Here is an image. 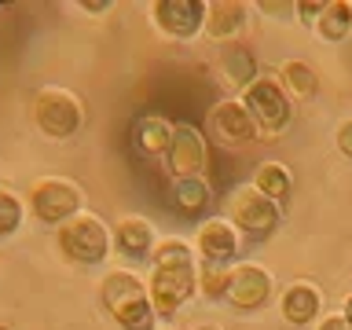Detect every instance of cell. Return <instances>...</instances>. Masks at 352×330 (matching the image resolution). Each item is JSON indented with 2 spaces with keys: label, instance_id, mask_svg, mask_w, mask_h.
Segmentation results:
<instances>
[{
  "label": "cell",
  "instance_id": "obj_1",
  "mask_svg": "<svg viewBox=\"0 0 352 330\" xmlns=\"http://www.w3.org/2000/svg\"><path fill=\"white\" fill-rule=\"evenodd\" d=\"M99 297H103V308L114 316L121 330H158V312L151 305L147 283L136 272L125 268L107 272L103 283H99Z\"/></svg>",
  "mask_w": 352,
  "mask_h": 330
},
{
  "label": "cell",
  "instance_id": "obj_2",
  "mask_svg": "<svg viewBox=\"0 0 352 330\" xmlns=\"http://www.w3.org/2000/svg\"><path fill=\"white\" fill-rule=\"evenodd\" d=\"M59 253L70 264H103L107 253L114 250V231H110L96 213H77L59 228Z\"/></svg>",
  "mask_w": 352,
  "mask_h": 330
},
{
  "label": "cell",
  "instance_id": "obj_3",
  "mask_svg": "<svg viewBox=\"0 0 352 330\" xmlns=\"http://www.w3.org/2000/svg\"><path fill=\"white\" fill-rule=\"evenodd\" d=\"M33 125L48 140H70L85 125V107L70 88H41L33 96Z\"/></svg>",
  "mask_w": 352,
  "mask_h": 330
},
{
  "label": "cell",
  "instance_id": "obj_4",
  "mask_svg": "<svg viewBox=\"0 0 352 330\" xmlns=\"http://www.w3.org/2000/svg\"><path fill=\"white\" fill-rule=\"evenodd\" d=\"M147 294L158 319H173L198 294V268L195 264H154Z\"/></svg>",
  "mask_w": 352,
  "mask_h": 330
},
{
  "label": "cell",
  "instance_id": "obj_5",
  "mask_svg": "<svg viewBox=\"0 0 352 330\" xmlns=\"http://www.w3.org/2000/svg\"><path fill=\"white\" fill-rule=\"evenodd\" d=\"M242 107L250 110L253 121H257L261 136H275V132H283L286 125H290V118H294L290 96H286L283 85L275 81V77H268V74H261L257 81L242 92Z\"/></svg>",
  "mask_w": 352,
  "mask_h": 330
},
{
  "label": "cell",
  "instance_id": "obj_6",
  "mask_svg": "<svg viewBox=\"0 0 352 330\" xmlns=\"http://www.w3.org/2000/svg\"><path fill=\"white\" fill-rule=\"evenodd\" d=\"M279 217H283L279 206H275L272 198H264L253 184H242V187H235V191L228 195V220H231L239 231L253 235V239L275 235Z\"/></svg>",
  "mask_w": 352,
  "mask_h": 330
},
{
  "label": "cell",
  "instance_id": "obj_7",
  "mask_svg": "<svg viewBox=\"0 0 352 330\" xmlns=\"http://www.w3.org/2000/svg\"><path fill=\"white\" fill-rule=\"evenodd\" d=\"M30 209L44 224L63 228L66 220H74L81 213V187L74 180H66V176H44V180L30 187Z\"/></svg>",
  "mask_w": 352,
  "mask_h": 330
},
{
  "label": "cell",
  "instance_id": "obj_8",
  "mask_svg": "<svg viewBox=\"0 0 352 330\" xmlns=\"http://www.w3.org/2000/svg\"><path fill=\"white\" fill-rule=\"evenodd\" d=\"M151 19L165 37L195 41L198 33H206V0H154Z\"/></svg>",
  "mask_w": 352,
  "mask_h": 330
},
{
  "label": "cell",
  "instance_id": "obj_9",
  "mask_svg": "<svg viewBox=\"0 0 352 330\" xmlns=\"http://www.w3.org/2000/svg\"><path fill=\"white\" fill-rule=\"evenodd\" d=\"M275 297V279L261 264H235L228 279V305H235L239 312H257Z\"/></svg>",
  "mask_w": 352,
  "mask_h": 330
},
{
  "label": "cell",
  "instance_id": "obj_10",
  "mask_svg": "<svg viewBox=\"0 0 352 330\" xmlns=\"http://www.w3.org/2000/svg\"><path fill=\"white\" fill-rule=\"evenodd\" d=\"M206 162H209L206 136L195 125H187V121H176V125H173L169 154H165V165H169L173 180H184V176H202L206 173Z\"/></svg>",
  "mask_w": 352,
  "mask_h": 330
},
{
  "label": "cell",
  "instance_id": "obj_11",
  "mask_svg": "<svg viewBox=\"0 0 352 330\" xmlns=\"http://www.w3.org/2000/svg\"><path fill=\"white\" fill-rule=\"evenodd\" d=\"M195 250H198V257L209 261V264H228V268H235V257L242 250V235H239V228L231 224V220L213 217V220H206V224L198 228Z\"/></svg>",
  "mask_w": 352,
  "mask_h": 330
},
{
  "label": "cell",
  "instance_id": "obj_12",
  "mask_svg": "<svg viewBox=\"0 0 352 330\" xmlns=\"http://www.w3.org/2000/svg\"><path fill=\"white\" fill-rule=\"evenodd\" d=\"M213 132L228 147H250L253 140H261L257 121L250 118V110L242 107V99H220L213 107Z\"/></svg>",
  "mask_w": 352,
  "mask_h": 330
},
{
  "label": "cell",
  "instance_id": "obj_13",
  "mask_svg": "<svg viewBox=\"0 0 352 330\" xmlns=\"http://www.w3.org/2000/svg\"><path fill=\"white\" fill-rule=\"evenodd\" d=\"M246 0H206V37L217 44H235V37L250 22Z\"/></svg>",
  "mask_w": 352,
  "mask_h": 330
},
{
  "label": "cell",
  "instance_id": "obj_14",
  "mask_svg": "<svg viewBox=\"0 0 352 330\" xmlns=\"http://www.w3.org/2000/svg\"><path fill=\"white\" fill-rule=\"evenodd\" d=\"M129 143L140 158H165L173 143V121L162 114H136L129 129Z\"/></svg>",
  "mask_w": 352,
  "mask_h": 330
},
{
  "label": "cell",
  "instance_id": "obj_15",
  "mask_svg": "<svg viewBox=\"0 0 352 330\" xmlns=\"http://www.w3.org/2000/svg\"><path fill=\"white\" fill-rule=\"evenodd\" d=\"M217 77L224 88H231V92H246V88L261 77V70H257V59H253L250 48H242V44H224L217 55Z\"/></svg>",
  "mask_w": 352,
  "mask_h": 330
},
{
  "label": "cell",
  "instance_id": "obj_16",
  "mask_svg": "<svg viewBox=\"0 0 352 330\" xmlns=\"http://www.w3.org/2000/svg\"><path fill=\"white\" fill-rule=\"evenodd\" d=\"M110 231H114V250L129 261L151 257L154 246H158V235H154V224L147 217H121Z\"/></svg>",
  "mask_w": 352,
  "mask_h": 330
},
{
  "label": "cell",
  "instance_id": "obj_17",
  "mask_svg": "<svg viewBox=\"0 0 352 330\" xmlns=\"http://www.w3.org/2000/svg\"><path fill=\"white\" fill-rule=\"evenodd\" d=\"M279 312L290 327H308L323 312V294L312 283H290L279 297Z\"/></svg>",
  "mask_w": 352,
  "mask_h": 330
},
{
  "label": "cell",
  "instance_id": "obj_18",
  "mask_svg": "<svg viewBox=\"0 0 352 330\" xmlns=\"http://www.w3.org/2000/svg\"><path fill=\"white\" fill-rule=\"evenodd\" d=\"M253 187H257L264 198H272L275 206L290 202V195H294L290 169H286V165H279V162H261L257 169H253Z\"/></svg>",
  "mask_w": 352,
  "mask_h": 330
},
{
  "label": "cell",
  "instance_id": "obj_19",
  "mask_svg": "<svg viewBox=\"0 0 352 330\" xmlns=\"http://www.w3.org/2000/svg\"><path fill=\"white\" fill-rule=\"evenodd\" d=\"M279 85H283V92L290 96V103H305V99H312L319 92V74L308 63L290 59V63H283V70H279Z\"/></svg>",
  "mask_w": 352,
  "mask_h": 330
},
{
  "label": "cell",
  "instance_id": "obj_20",
  "mask_svg": "<svg viewBox=\"0 0 352 330\" xmlns=\"http://www.w3.org/2000/svg\"><path fill=\"white\" fill-rule=\"evenodd\" d=\"M316 33L323 41H345L352 33V4L349 0H327L323 15L316 22Z\"/></svg>",
  "mask_w": 352,
  "mask_h": 330
},
{
  "label": "cell",
  "instance_id": "obj_21",
  "mask_svg": "<svg viewBox=\"0 0 352 330\" xmlns=\"http://www.w3.org/2000/svg\"><path fill=\"white\" fill-rule=\"evenodd\" d=\"M173 198L184 213H202L213 202V187L206 176H184V180H173Z\"/></svg>",
  "mask_w": 352,
  "mask_h": 330
},
{
  "label": "cell",
  "instance_id": "obj_22",
  "mask_svg": "<svg viewBox=\"0 0 352 330\" xmlns=\"http://www.w3.org/2000/svg\"><path fill=\"white\" fill-rule=\"evenodd\" d=\"M228 279H231L228 264H209V261L198 264V294H202L206 301H224L228 297Z\"/></svg>",
  "mask_w": 352,
  "mask_h": 330
},
{
  "label": "cell",
  "instance_id": "obj_23",
  "mask_svg": "<svg viewBox=\"0 0 352 330\" xmlns=\"http://www.w3.org/2000/svg\"><path fill=\"white\" fill-rule=\"evenodd\" d=\"M22 217H26V202H22L15 191L0 187V239L15 235V231L22 228Z\"/></svg>",
  "mask_w": 352,
  "mask_h": 330
},
{
  "label": "cell",
  "instance_id": "obj_24",
  "mask_svg": "<svg viewBox=\"0 0 352 330\" xmlns=\"http://www.w3.org/2000/svg\"><path fill=\"white\" fill-rule=\"evenodd\" d=\"M154 264H195V246L184 239H162L151 253V268Z\"/></svg>",
  "mask_w": 352,
  "mask_h": 330
},
{
  "label": "cell",
  "instance_id": "obj_25",
  "mask_svg": "<svg viewBox=\"0 0 352 330\" xmlns=\"http://www.w3.org/2000/svg\"><path fill=\"white\" fill-rule=\"evenodd\" d=\"M323 4H327V0H297V19H301L305 26L316 30L319 15H323Z\"/></svg>",
  "mask_w": 352,
  "mask_h": 330
},
{
  "label": "cell",
  "instance_id": "obj_26",
  "mask_svg": "<svg viewBox=\"0 0 352 330\" xmlns=\"http://www.w3.org/2000/svg\"><path fill=\"white\" fill-rule=\"evenodd\" d=\"M334 143H338V151L345 154V158H352V118L338 125V132H334Z\"/></svg>",
  "mask_w": 352,
  "mask_h": 330
},
{
  "label": "cell",
  "instance_id": "obj_27",
  "mask_svg": "<svg viewBox=\"0 0 352 330\" xmlns=\"http://www.w3.org/2000/svg\"><path fill=\"white\" fill-rule=\"evenodd\" d=\"M74 8L81 11V15H107V11L114 8V4H110V0H77Z\"/></svg>",
  "mask_w": 352,
  "mask_h": 330
},
{
  "label": "cell",
  "instance_id": "obj_28",
  "mask_svg": "<svg viewBox=\"0 0 352 330\" xmlns=\"http://www.w3.org/2000/svg\"><path fill=\"white\" fill-rule=\"evenodd\" d=\"M319 330H352V327H349V319L341 316V312H334V316H323V319H319Z\"/></svg>",
  "mask_w": 352,
  "mask_h": 330
},
{
  "label": "cell",
  "instance_id": "obj_29",
  "mask_svg": "<svg viewBox=\"0 0 352 330\" xmlns=\"http://www.w3.org/2000/svg\"><path fill=\"white\" fill-rule=\"evenodd\" d=\"M341 316H345V319H349V327H352V294L345 297V308H341Z\"/></svg>",
  "mask_w": 352,
  "mask_h": 330
},
{
  "label": "cell",
  "instance_id": "obj_30",
  "mask_svg": "<svg viewBox=\"0 0 352 330\" xmlns=\"http://www.w3.org/2000/svg\"><path fill=\"white\" fill-rule=\"evenodd\" d=\"M198 330H220V327H213V323H206V327H198Z\"/></svg>",
  "mask_w": 352,
  "mask_h": 330
},
{
  "label": "cell",
  "instance_id": "obj_31",
  "mask_svg": "<svg viewBox=\"0 0 352 330\" xmlns=\"http://www.w3.org/2000/svg\"><path fill=\"white\" fill-rule=\"evenodd\" d=\"M0 330H11V327H8V323H0Z\"/></svg>",
  "mask_w": 352,
  "mask_h": 330
},
{
  "label": "cell",
  "instance_id": "obj_32",
  "mask_svg": "<svg viewBox=\"0 0 352 330\" xmlns=\"http://www.w3.org/2000/svg\"><path fill=\"white\" fill-rule=\"evenodd\" d=\"M158 330H176V327H158Z\"/></svg>",
  "mask_w": 352,
  "mask_h": 330
}]
</instances>
